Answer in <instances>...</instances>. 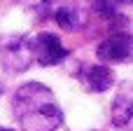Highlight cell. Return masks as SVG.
I'll return each instance as SVG.
<instances>
[{"mask_svg":"<svg viewBox=\"0 0 133 131\" xmlns=\"http://www.w3.org/2000/svg\"><path fill=\"white\" fill-rule=\"evenodd\" d=\"M12 105L23 131H56L63 124V113L54 94L40 82L19 87Z\"/></svg>","mask_w":133,"mask_h":131,"instance_id":"6da1fadb","label":"cell"},{"mask_svg":"<svg viewBox=\"0 0 133 131\" xmlns=\"http://www.w3.org/2000/svg\"><path fill=\"white\" fill-rule=\"evenodd\" d=\"M30 49H33V59L40 66H56L68 56V49L61 45V40L54 33H40L30 40Z\"/></svg>","mask_w":133,"mask_h":131,"instance_id":"7a4b0ae2","label":"cell"},{"mask_svg":"<svg viewBox=\"0 0 133 131\" xmlns=\"http://www.w3.org/2000/svg\"><path fill=\"white\" fill-rule=\"evenodd\" d=\"M101 61L108 63H126L133 61V35L129 33H112L110 38H105L98 49H96Z\"/></svg>","mask_w":133,"mask_h":131,"instance_id":"3957f363","label":"cell"},{"mask_svg":"<svg viewBox=\"0 0 133 131\" xmlns=\"http://www.w3.org/2000/svg\"><path fill=\"white\" fill-rule=\"evenodd\" d=\"M2 66L7 70H26L35 59H33V49H30V40L28 38H12L9 42H5L2 52H0Z\"/></svg>","mask_w":133,"mask_h":131,"instance_id":"277c9868","label":"cell"},{"mask_svg":"<svg viewBox=\"0 0 133 131\" xmlns=\"http://www.w3.org/2000/svg\"><path fill=\"white\" fill-rule=\"evenodd\" d=\"M112 124L117 129H133V82H124L112 101Z\"/></svg>","mask_w":133,"mask_h":131,"instance_id":"5b68a950","label":"cell"},{"mask_svg":"<svg viewBox=\"0 0 133 131\" xmlns=\"http://www.w3.org/2000/svg\"><path fill=\"white\" fill-rule=\"evenodd\" d=\"M79 82L84 84L87 91H94V94H101V91H108L115 82V73L108 68V66H87L82 73H79Z\"/></svg>","mask_w":133,"mask_h":131,"instance_id":"8992f818","label":"cell"},{"mask_svg":"<svg viewBox=\"0 0 133 131\" xmlns=\"http://www.w3.org/2000/svg\"><path fill=\"white\" fill-rule=\"evenodd\" d=\"M54 19H56V23L63 28V30H75L77 26H79V12L75 9V7H58L56 12H54Z\"/></svg>","mask_w":133,"mask_h":131,"instance_id":"52a82bcc","label":"cell"},{"mask_svg":"<svg viewBox=\"0 0 133 131\" xmlns=\"http://www.w3.org/2000/svg\"><path fill=\"white\" fill-rule=\"evenodd\" d=\"M94 2H96V9H98L103 16H115V12H117V9H115V2H117V0H94Z\"/></svg>","mask_w":133,"mask_h":131,"instance_id":"ba28073f","label":"cell"},{"mask_svg":"<svg viewBox=\"0 0 133 131\" xmlns=\"http://www.w3.org/2000/svg\"><path fill=\"white\" fill-rule=\"evenodd\" d=\"M42 2H58V0H42Z\"/></svg>","mask_w":133,"mask_h":131,"instance_id":"9c48e42d","label":"cell"},{"mask_svg":"<svg viewBox=\"0 0 133 131\" xmlns=\"http://www.w3.org/2000/svg\"><path fill=\"white\" fill-rule=\"evenodd\" d=\"M117 2H133V0H117Z\"/></svg>","mask_w":133,"mask_h":131,"instance_id":"30bf717a","label":"cell"},{"mask_svg":"<svg viewBox=\"0 0 133 131\" xmlns=\"http://www.w3.org/2000/svg\"><path fill=\"white\" fill-rule=\"evenodd\" d=\"M0 131H14V129H2V127H0Z\"/></svg>","mask_w":133,"mask_h":131,"instance_id":"8fae6325","label":"cell"},{"mask_svg":"<svg viewBox=\"0 0 133 131\" xmlns=\"http://www.w3.org/2000/svg\"><path fill=\"white\" fill-rule=\"evenodd\" d=\"M0 94H2V87H0Z\"/></svg>","mask_w":133,"mask_h":131,"instance_id":"7c38bea8","label":"cell"}]
</instances>
